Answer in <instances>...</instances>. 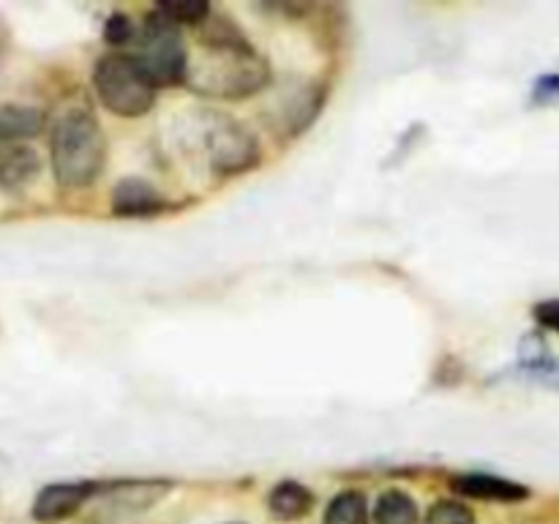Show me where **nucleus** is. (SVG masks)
Listing matches in <instances>:
<instances>
[{
	"label": "nucleus",
	"instance_id": "obj_1",
	"mask_svg": "<svg viewBox=\"0 0 559 524\" xmlns=\"http://www.w3.org/2000/svg\"><path fill=\"white\" fill-rule=\"evenodd\" d=\"M205 55L189 66L194 91L216 98H249L267 85L271 69L265 58L243 38V33L224 16L202 22Z\"/></svg>",
	"mask_w": 559,
	"mask_h": 524
},
{
	"label": "nucleus",
	"instance_id": "obj_2",
	"mask_svg": "<svg viewBox=\"0 0 559 524\" xmlns=\"http://www.w3.org/2000/svg\"><path fill=\"white\" fill-rule=\"evenodd\" d=\"M55 178L66 189H85L102 175L107 162V142L98 120L87 112H69L55 123L52 140Z\"/></svg>",
	"mask_w": 559,
	"mask_h": 524
},
{
	"label": "nucleus",
	"instance_id": "obj_3",
	"mask_svg": "<svg viewBox=\"0 0 559 524\" xmlns=\"http://www.w3.org/2000/svg\"><path fill=\"white\" fill-rule=\"evenodd\" d=\"M93 85L104 107L120 118H140L156 102V85L131 55H104L93 71Z\"/></svg>",
	"mask_w": 559,
	"mask_h": 524
},
{
	"label": "nucleus",
	"instance_id": "obj_4",
	"mask_svg": "<svg viewBox=\"0 0 559 524\" xmlns=\"http://www.w3.org/2000/svg\"><path fill=\"white\" fill-rule=\"evenodd\" d=\"M131 58L140 63V69L151 76L156 87L178 85L189 74V55H186L183 36H180L178 25L164 20L158 11L145 16V25L140 27L134 38Z\"/></svg>",
	"mask_w": 559,
	"mask_h": 524
},
{
	"label": "nucleus",
	"instance_id": "obj_5",
	"mask_svg": "<svg viewBox=\"0 0 559 524\" xmlns=\"http://www.w3.org/2000/svg\"><path fill=\"white\" fill-rule=\"evenodd\" d=\"M207 147H211L213 169L222 175L243 172L260 158V147H257L254 136L243 126L233 123V120H222L216 129H211Z\"/></svg>",
	"mask_w": 559,
	"mask_h": 524
},
{
	"label": "nucleus",
	"instance_id": "obj_6",
	"mask_svg": "<svg viewBox=\"0 0 559 524\" xmlns=\"http://www.w3.org/2000/svg\"><path fill=\"white\" fill-rule=\"evenodd\" d=\"M98 491L96 484L91 480H80V484H52L44 486L38 491L36 502H33V519L36 522H60L69 519L71 513L80 511L87 500Z\"/></svg>",
	"mask_w": 559,
	"mask_h": 524
},
{
	"label": "nucleus",
	"instance_id": "obj_7",
	"mask_svg": "<svg viewBox=\"0 0 559 524\" xmlns=\"http://www.w3.org/2000/svg\"><path fill=\"white\" fill-rule=\"evenodd\" d=\"M41 172V158L33 147L22 142H3L0 145V186L3 189H25Z\"/></svg>",
	"mask_w": 559,
	"mask_h": 524
},
{
	"label": "nucleus",
	"instance_id": "obj_8",
	"mask_svg": "<svg viewBox=\"0 0 559 524\" xmlns=\"http://www.w3.org/2000/svg\"><path fill=\"white\" fill-rule=\"evenodd\" d=\"M453 489L464 497H478V500H495V502H519L530 497V491L522 484H513L508 478H497V475L486 473H467L453 475Z\"/></svg>",
	"mask_w": 559,
	"mask_h": 524
},
{
	"label": "nucleus",
	"instance_id": "obj_9",
	"mask_svg": "<svg viewBox=\"0 0 559 524\" xmlns=\"http://www.w3.org/2000/svg\"><path fill=\"white\" fill-rule=\"evenodd\" d=\"M167 205L151 183L140 178H126L112 191V211L118 216H153Z\"/></svg>",
	"mask_w": 559,
	"mask_h": 524
},
{
	"label": "nucleus",
	"instance_id": "obj_10",
	"mask_svg": "<svg viewBox=\"0 0 559 524\" xmlns=\"http://www.w3.org/2000/svg\"><path fill=\"white\" fill-rule=\"evenodd\" d=\"M267 508L282 522H295V519L306 516L314 508V495L304 484L282 480L278 486H273L271 497H267Z\"/></svg>",
	"mask_w": 559,
	"mask_h": 524
},
{
	"label": "nucleus",
	"instance_id": "obj_11",
	"mask_svg": "<svg viewBox=\"0 0 559 524\" xmlns=\"http://www.w3.org/2000/svg\"><path fill=\"white\" fill-rule=\"evenodd\" d=\"M44 129V115L33 107H0V140L20 142Z\"/></svg>",
	"mask_w": 559,
	"mask_h": 524
},
{
	"label": "nucleus",
	"instance_id": "obj_12",
	"mask_svg": "<svg viewBox=\"0 0 559 524\" xmlns=\"http://www.w3.org/2000/svg\"><path fill=\"white\" fill-rule=\"evenodd\" d=\"M374 524H418V505L404 491L391 489L377 500Z\"/></svg>",
	"mask_w": 559,
	"mask_h": 524
},
{
	"label": "nucleus",
	"instance_id": "obj_13",
	"mask_svg": "<svg viewBox=\"0 0 559 524\" xmlns=\"http://www.w3.org/2000/svg\"><path fill=\"white\" fill-rule=\"evenodd\" d=\"M325 524H369V505L360 491H342L325 511Z\"/></svg>",
	"mask_w": 559,
	"mask_h": 524
},
{
	"label": "nucleus",
	"instance_id": "obj_14",
	"mask_svg": "<svg viewBox=\"0 0 559 524\" xmlns=\"http://www.w3.org/2000/svg\"><path fill=\"white\" fill-rule=\"evenodd\" d=\"M156 11L173 25H202L211 16V5L205 0H164Z\"/></svg>",
	"mask_w": 559,
	"mask_h": 524
},
{
	"label": "nucleus",
	"instance_id": "obj_15",
	"mask_svg": "<svg viewBox=\"0 0 559 524\" xmlns=\"http://www.w3.org/2000/svg\"><path fill=\"white\" fill-rule=\"evenodd\" d=\"M426 524H478L475 513L456 500H440L426 516Z\"/></svg>",
	"mask_w": 559,
	"mask_h": 524
},
{
	"label": "nucleus",
	"instance_id": "obj_16",
	"mask_svg": "<svg viewBox=\"0 0 559 524\" xmlns=\"http://www.w3.org/2000/svg\"><path fill=\"white\" fill-rule=\"evenodd\" d=\"M131 38H136L134 25H131V16L126 14H112L104 25V41L112 44V47H123Z\"/></svg>",
	"mask_w": 559,
	"mask_h": 524
},
{
	"label": "nucleus",
	"instance_id": "obj_17",
	"mask_svg": "<svg viewBox=\"0 0 559 524\" xmlns=\"http://www.w3.org/2000/svg\"><path fill=\"white\" fill-rule=\"evenodd\" d=\"M535 320L549 331L559 333V300H544V303L535 306Z\"/></svg>",
	"mask_w": 559,
	"mask_h": 524
},
{
	"label": "nucleus",
	"instance_id": "obj_18",
	"mask_svg": "<svg viewBox=\"0 0 559 524\" xmlns=\"http://www.w3.org/2000/svg\"><path fill=\"white\" fill-rule=\"evenodd\" d=\"M535 98H538V102H544V104L557 102V98H559V76L557 74L544 76V80L538 82V87H535Z\"/></svg>",
	"mask_w": 559,
	"mask_h": 524
}]
</instances>
